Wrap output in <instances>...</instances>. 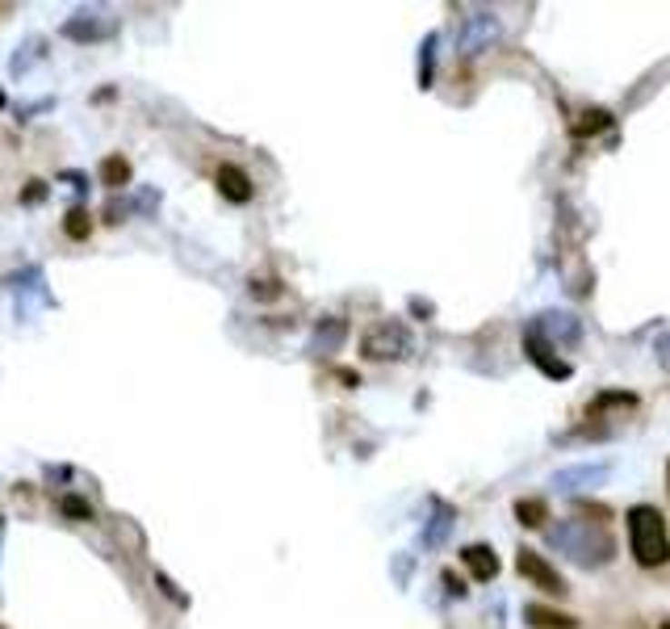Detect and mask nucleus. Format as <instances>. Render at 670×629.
<instances>
[{
  "label": "nucleus",
  "mask_w": 670,
  "mask_h": 629,
  "mask_svg": "<svg viewBox=\"0 0 670 629\" xmlns=\"http://www.w3.org/2000/svg\"><path fill=\"white\" fill-rule=\"evenodd\" d=\"M516 566H519V575H524V579H532V584H537V587H545L549 596H566V592H570V587H566V579L557 575V571H553V566L545 563V558H541V554H537V550H519Z\"/></svg>",
  "instance_id": "obj_4"
},
{
  "label": "nucleus",
  "mask_w": 670,
  "mask_h": 629,
  "mask_svg": "<svg viewBox=\"0 0 670 629\" xmlns=\"http://www.w3.org/2000/svg\"><path fill=\"white\" fill-rule=\"evenodd\" d=\"M34 202H46V181H30L22 189V206H34Z\"/></svg>",
  "instance_id": "obj_16"
},
{
  "label": "nucleus",
  "mask_w": 670,
  "mask_h": 629,
  "mask_svg": "<svg viewBox=\"0 0 670 629\" xmlns=\"http://www.w3.org/2000/svg\"><path fill=\"white\" fill-rule=\"evenodd\" d=\"M516 516H519V524L541 529V524L549 521V508H545V499H519V504H516Z\"/></svg>",
  "instance_id": "obj_10"
},
{
  "label": "nucleus",
  "mask_w": 670,
  "mask_h": 629,
  "mask_svg": "<svg viewBox=\"0 0 670 629\" xmlns=\"http://www.w3.org/2000/svg\"><path fill=\"white\" fill-rule=\"evenodd\" d=\"M628 545H633V558L641 566H666L670 563V533H666V516L649 504L628 508Z\"/></svg>",
  "instance_id": "obj_1"
},
{
  "label": "nucleus",
  "mask_w": 670,
  "mask_h": 629,
  "mask_svg": "<svg viewBox=\"0 0 670 629\" xmlns=\"http://www.w3.org/2000/svg\"><path fill=\"white\" fill-rule=\"evenodd\" d=\"M214 185H218V194L227 197V202H248V197H251V176L243 173L239 164H218Z\"/></svg>",
  "instance_id": "obj_5"
},
{
  "label": "nucleus",
  "mask_w": 670,
  "mask_h": 629,
  "mask_svg": "<svg viewBox=\"0 0 670 629\" xmlns=\"http://www.w3.org/2000/svg\"><path fill=\"white\" fill-rule=\"evenodd\" d=\"M344 336H348V324H344V319H327V324H319V336H314V348H319V353H327V348H335Z\"/></svg>",
  "instance_id": "obj_11"
},
{
  "label": "nucleus",
  "mask_w": 670,
  "mask_h": 629,
  "mask_svg": "<svg viewBox=\"0 0 670 629\" xmlns=\"http://www.w3.org/2000/svg\"><path fill=\"white\" fill-rule=\"evenodd\" d=\"M411 348H415V336L402 324H394V319H389V324H378L365 336V357L369 361H399V357H407Z\"/></svg>",
  "instance_id": "obj_3"
},
{
  "label": "nucleus",
  "mask_w": 670,
  "mask_h": 629,
  "mask_svg": "<svg viewBox=\"0 0 670 629\" xmlns=\"http://www.w3.org/2000/svg\"><path fill=\"white\" fill-rule=\"evenodd\" d=\"M528 357L537 361V365H541L545 374H553V378H566V374H570V365H566V361H553V357H549V340L541 344V336H537V332L528 336Z\"/></svg>",
  "instance_id": "obj_9"
},
{
  "label": "nucleus",
  "mask_w": 670,
  "mask_h": 629,
  "mask_svg": "<svg viewBox=\"0 0 670 629\" xmlns=\"http://www.w3.org/2000/svg\"><path fill=\"white\" fill-rule=\"evenodd\" d=\"M553 545L570 550V558L583 566H599L616 554L612 537H607L604 529H591L586 521H570V524H562V529H553Z\"/></svg>",
  "instance_id": "obj_2"
},
{
  "label": "nucleus",
  "mask_w": 670,
  "mask_h": 629,
  "mask_svg": "<svg viewBox=\"0 0 670 629\" xmlns=\"http://www.w3.org/2000/svg\"><path fill=\"white\" fill-rule=\"evenodd\" d=\"M64 231L72 239H88V231H93V223H88V215L84 210H72V215L64 218Z\"/></svg>",
  "instance_id": "obj_14"
},
{
  "label": "nucleus",
  "mask_w": 670,
  "mask_h": 629,
  "mask_svg": "<svg viewBox=\"0 0 670 629\" xmlns=\"http://www.w3.org/2000/svg\"><path fill=\"white\" fill-rule=\"evenodd\" d=\"M0 105H5V93H0Z\"/></svg>",
  "instance_id": "obj_20"
},
{
  "label": "nucleus",
  "mask_w": 670,
  "mask_h": 629,
  "mask_svg": "<svg viewBox=\"0 0 670 629\" xmlns=\"http://www.w3.org/2000/svg\"><path fill=\"white\" fill-rule=\"evenodd\" d=\"M59 512H64V516H76V521H93V508H88L80 495H64L59 499Z\"/></svg>",
  "instance_id": "obj_15"
},
{
  "label": "nucleus",
  "mask_w": 670,
  "mask_h": 629,
  "mask_svg": "<svg viewBox=\"0 0 670 629\" xmlns=\"http://www.w3.org/2000/svg\"><path fill=\"white\" fill-rule=\"evenodd\" d=\"M272 294H281V285H272V282H256V298H272Z\"/></svg>",
  "instance_id": "obj_17"
},
{
  "label": "nucleus",
  "mask_w": 670,
  "mask_h": 629,
  "mask_svg": "<svg viewBox=\"0 0 670 629\" xmlns=\"http://www.w3.org/2000/svg\"><path fill=\"white\" fill-rule=\"evenodd\" d=\"M662 629H670V621H662Z\"/></svg>",
  "instance_id": "obj_18"
},
{
  "label": "nucleus",
  "mask_w": 670,
  "mask_h": 629,
  "mask_svg": "<svg viewBox=\"0 0 670 629\" xmlns=\"http://www.w3.org/2000/svg\"><path fill=\"white\" fill-rule=\"evenodd\" d=\"M101 181L113 185V189H122V185H130V164L122 160V155H109L105 164H101Z\"/></svg>",
  "instance_id": "obj_12"
},
{
  "label": "nucleus",
  "mask_w": 670,
  "mask_h": 629,
  "mask_svg": "<svg viewBox=\"0 0 670 629\" xmlns=\"http://www.w3.org/2000/svg\"><path fill=\"white\" fill-rule=\"evenodd\" d=\"M64 34L72 43H97L101 34H105V25H101L93 13H80V17H67L64 22Z\"/></svg>",
  "instance_id": "obj_7"
},
{
  "label": "nucleus",
  "mask_w": 670,
  "mask_h": 629,
  "mask_svg": "<svg viewBox=\"0 0 670 629\" xmlns=\"http://www.w3.org/2000/svg\"><path fill=\"white\" fill-rule=\"evenodd\" d=\"M461 563H465V571H469L474 579H482V584L498 579V558H495V550H490V545H465V550H461Z\"/></svg>",
  "instance_id": "obj_6"
},
{
  "label": "nucleus",
  "mask_w": 670,
  "mask_h": 629,
  "mask_svg": "<svg viewBox=\"0 0 670 629\" xmlns=\"http://www.w3.org/2000/svg\"><path fill=\"white\" fill-rule=\"evenodd\" d=\"M524 617H528L532 625H541V629H578V617H570V613H553V608H541V604H528L524 608Z\"/></svg>",
  "instance_id": "obj_8"
},
{
  "label": "nucleus",
  "mask_w": 670,
  "mask_h": 629,
  "mask_svg": "<svg viewBox=\"0 0 670 629\" xmlns=\"http://www.w3.org/2000/svg\"><path fill=\"white\" fill-rule=\"evenodd\" d=\"M666 483H670V466H666Z\"/></svg>",
  "instance_id": "obj_19"
},
{
  "label": "nucleus",
  "mask_w": 670,
  "mask_h": 629,
  "mask_svg": "<svg viewBox=\"0 0 670 629\" xmlns=\"http://www.w3.org/2000/svg\"><path fill=\"white\" fill-rule=\"evenodd\" d=\"M604 126H612V114H607V109H591L583 122H574V135H578V139H586V135L604 131Z\"/></svg>",
  "instance_id": "obj_13"
}]
</instances>
